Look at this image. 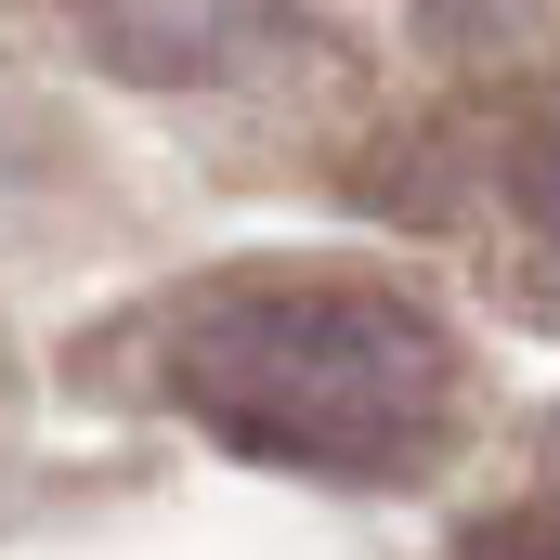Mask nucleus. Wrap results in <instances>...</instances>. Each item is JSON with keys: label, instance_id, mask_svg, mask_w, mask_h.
Instances as JSON below:
<instances>
[{"label": "nucleus", "instance_id": "obj_2", "mask_svg": "<svg viewBox=\"0 0 560 560\" xmlns=\"http://www.w3.org/2000/svg\"><path fill=\"white\" fill-rule=\"evenodd\" d=\"M261 13H275V0H105L118 52H131V66H170V79H183V66H222Z\"/></svg>", "mask_w": 560, "mask_h": 560}, {"label": "nucleus", "instance_id": "obj_1", "mask_svg": "<svg viewBox=\"0 0 560 560\" xmlns=\"http://www.w3.org/2000/svg\"><path fill=\"white\" fill-rule=\"evenodd\" d=\"M156 378L235 456L326 469V482H405L456 430V339L405 287L365 275H222L156 339Z\"/></svg>", "mask_w": 560, "mask_h": 560}, {"label": "nucleus", "instance_id": "obj_3", "mask_svg": "<svg viewBox=\"0 0 560 560\" xmlns=\"http://www.w3.org/2000/svg\"><path fill=\"white\" fill-rule=\"evenodd\" d=\"M456 560H560V495H548V509H495V522H469Z\"/></svg>", "mask_w": 560, "mask_h": 560}]
</instances>
